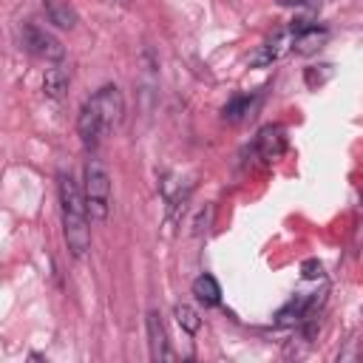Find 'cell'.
<instances>
[{
    "label": "cell",
    "mask_w": 363,
    "mask_h": 363,
    "mask_svg": "<svg viewBox=\"0 0 363 363\" xmlns=\"http://www.w3.org/2000/svg\"><path fill=\"white\" fill-rule=\"evenodd\" d=\"M57 196H60V216H62V235L68 244V252L82 261L91 250V218L85 210V199H82V187L79 182H74L71 173H60L57 176Z\"/></svg>",
    "instance_id": "6da1fadb"
},
{
    "label": "cell",
    "mask_w": 363,
    "mask_h": 363,
    "mask_svg": "<svg viewBox=\"0 0 363 363\" xmlns=\"http://www.w3.org/2000/svg\"><path fill=\"white\" fill-rule=\"evenodd\" d=\"M82 199L91 221H105L111 213V176L96 156L85 159L82 167Z\"/></svg>",
    "instance_id": "7a4b0ae2"
},
{
    "label": "cell",
    "mask_w": 363,
    "mask_h": 363,
    "mask_svg": "<svg viewBox=\"0 0 363 363\" xmlns=\"http://www.w3.org/2000/svg\"><path fill=\"white\" fill-rule=\"evenodd\" d=\"M20 37H23V48H26V51H31L34 57L45 60V62H60V60L65 57L62 43H60L51 31H45L43 26L26 23V26H23V31H20Z\"/></svg>",
    "instance_id": "3957f363"
},
{
    "label": "cell",
    "mask_w": 363,
    "mask_h": 363,
    "mask_svg": "<svg viewBox=\"0 0 363 363\" xmlns=\"http://www.w3.org/2000/svg\"><path fill=\"white\" fill-rule=\"evenodd\" d=\"M91 102H94V108L99 111L105 130L111 133V130L122 122V116H125V96H122L119 85H102V88L91 96Z\"/></svg>",
    "instance_id": "277c9868"
},
{
    "label": "cell",
    "mask_w": 363,
    "mask_h": 363,
    "mask_svg": "<svg viewBox=\"0 0 363 363\" xmlns=\"http://www.w3.org/2000/svg\"><path fill=\"white\" fill-rule=\"evenodd\" d=\"M77 133H79V139H82V145L88 150H96L99 142L108 136V130L102 125V116H99V111L94 108L91 99H85L82 108H79V113H77Z\"/></svg>",
    "instance_id": "5b68a950"
},
{
    "label": "cell",
    "mask_w": 363,
    "mask_h": 363,
    "mask_svg": "<svg viewBox=\"0 0 363 363\" xmlns=\"http://www.w3.org/2000/svg\"><path fill=\"white\" fill-rule=\"evenodd\" d=\"M286 51H292V31H289V26L286 28H278L255 54H252V65L255 68H267V65H272V62H278Z\"/></svg>",
    "instance_id": "8992f818"
},
{
    "label": "cell",
    "mask_w": 363,
    "mask_h": 363,
    "mask_svg": "<svg viewBox=\"0 0 363 363\" xmlns=\"http://www.w3.org/2000/svg\"><path fill=\"white\" fill-rule=\"evenodd\" d=\"M147 346H150V360L162 363V360H173L176 354L170 352V340H167V329L162 323V315L156 309L147 312Z\"/></svg>",
    "instance_id": "52a82bcc"
},
{
    "label": "cell",
    "mask_w": 363,
    "mask_h": 363,
    "mask_svg": "<svg viewBox=\"0 0 363 363\" xmlns=\"http://www.w3.org/2000/svg\"><path fill=\"white\" fill-rule=\"evenodd\" d=\"M286 150V139H284V130L278 125H267L258 130L255 142H252V153L264 162H275L281 159V153Z\"/></svg>",
    "instance_id": "ba28073f"
},
{
    "label": "cell",
    "mask_w": 363,
    "mask_h": 363,
    "mask_svg": "<svg viewBox=\"0 0 363 363\" xmlns=\"http://www.w3.org/2000/svg\"><path fill=\"white\" fill-rule=\"evenodd\" d=\"M190 292L201 306H218L221 303V286L210 272H201L199 278H193Z\"/></svg>",
    "instance_id": "9c48e42d"
},
{
    "label": "cell",
    "mask_w": 363,
    "mask_h": 363,
    "mask_svg": "<svg viewBox=\"0 0 363 363\" xmlns=\"http://www.w3.org/2000/svg\"><path fill=\"white\" fill-rule=\"evenodd\" d=\"M43 9L48 23H54L57 28H74L79 23V14L68 0H43Z\"/></svg>",
    "instance_id": "30bf717a"
},
{
    "label": "cell",
    "mask_w": 363,
    "mask_h": 363,
    "mask_svg": "<svg viewBox=\"0 0 363 363\" xmlns=\"http://www.w3.org/2000/svg\"><path fill=\"white\" fill-rule=\"evenodd\" d=\"M68 85H71V74L60 62H54L51 68H45V74H43V94L48 99H62L65 91H68Z\"/></svg>",
    "instance_id": "8fae6325"
},
{
    "label": "cell",
    "mask_w": 363,
    "mask_h": 363,
    "mask_svg": "<svg viewBox=\"0 0 363 363\" xmlns=\"http://www.w3.org/2000/svg\"><path fill=\"white\" fill-rule=\"evenodd\" d=\"M258 108V96H250V94H238V96H233L224 108H221V116L227 119V122H244V119H250L252 116V111Z\"/></svg>",
    "instance_id": "7c38bea8"
},
{
    "label": "cell",
    "mask_w": 363,
    "mask_h": 363,
    "mask_svg": "<svg viewBox=\"0 0 363 363\" xmlns=\"http://www.w3.org/2000/svg\"><path fill=\"white\" fill-rule=\"evenodd\" d=\"M173 315H176V323H179L187 335H196V332L201 329V318H199V312H196L190 303H176Z\"/></svg>",
    "instance_id": "4fadbf2b"
},
{
    "label": "cell",
    "mask_w": 363,
    "mask_h": 363,
    "mask_svg": "<svg viewBox=\"0 0 363 363\" xmlns=\"http://www.w3.org/2000/svg\"><path fill=\"white\" fill-rule=\"evenodd\" d=\"M323 272H320V264L318 261H306L303 264V278H320Z\"/></svg>",
    "instance_id": "5bb4252c"
},
{
    "label": "cell",
    "mask_w": 363,
    "mask_h": 363,
    "mask_svg": "<svg viewBox=\"0 0 363 363\" xmlns=\"http://www.w3.org/2000/svg\"><path fill=\"white\" fill-rule=\"evenodd\" d=\"M281 3H284V6H303L306 0H281Z\"/></svg>",
    "instance_id": "9a60e30c"
},
{
    "label": "cell",
    "mask_w": 363,
    "mask_h": 363,
    "mask_svg": "<svg viewBox=\"0 0 363 363\" xmlns=\"http://www.w3.org/2000/svg\"><path fill=\"white\" fill-rule=\"evenodd\" d=\"M116 3H130V0H116Z\"/></svg>",
    "instance_id": "2e32d148"
}]
</instances>
